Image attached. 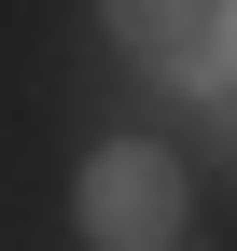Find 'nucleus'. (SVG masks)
Segmentation results:
<instances>
[{
    "label": "nucleus",
    "instance_id": "1",
    "mask_svg": "<svg viewBox=\"0 0 237 251\" xmlns=\"http://www.w3.org/2000/svg\"><path fill=\"white\" fill-rule=\"evenodd\" d=\"M70 209H84V237H98V251H167V237H182V168H167L154 140H98Z\"/></svg>",
    "mask_w": 237,
    "mask_h": 251
},
{
    "label": "nucleus",
    "instance_id": "2",
    "mask_svg": "<svg viewBox=\"0 0 237 251\" xmlns=\"http://www.w3.org/2000/svg\"><path fill=\"white\" fill-rule=\"evenodd\" d=\"M98 28L126 56H154L182 98H223V0H98Z\"/></svg>",
    "mask_w": 237,
    "mask_h": 251
}]
</instances>
